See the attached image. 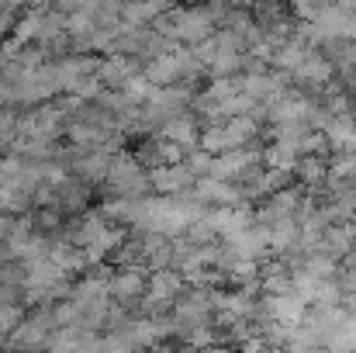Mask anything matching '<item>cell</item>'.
Masks as SVG:
<instances>
[{
  "label": "cell",
  "instance_id": "cell-1",
  "mask_svg": "<svg viewBox=\"0 0 356 353\" xmlns=\"http://www.w3.org/2000/svg\"><path fill=\"white\" fill-rule=\"evenodd\" d=\"M104 187H108L111 198H145L152 191L149 187V173L142 170L135 152H111V166H108Z\"/></svg>",
  "mask_w": 356,
  "mask_h": 353
},
{
  "label": "cell",
  "instance_id": "cell-2",
  "mask_svg": "<svg viewBox=\"0 0 356 353\" xmlns=\"http://www.w3.org/2000/svg\"><path fill=\"white\" fill-rule=\"evenodd\" d=\"M332 77H336V66H332V59H329L325 52H318V49H312V52L291 70V84L301 87L308 97H318V91H322Z\"/></svg>",
  "mask_w": 356,
  "mask_h": 353
},
{
  "label": "cell",
  "instance_id": "cell-3",
  "mask_svg": "<svg viewBox=\"0 0 356 353\" xmlns=\"http://www.w3.org/2000/svg\"><path fill=\"white\" fill-rule=\"evenodd\" d=\"M145 281H149V267L145 263H128L115 277H108V295H111V301H118L124 308H135L138 298L145 295Z\"/></svg>",
  "mask_w": 356,
  "mask_h": 353
},
{
  "label": "cell",
  "instance_id": "cell-4",
  "mask_svg": "<svg viewBox=\"0 0 356 353\" xmlns=\"http://www.w3.org/2000/svg\"><path fill=\"white\" fill-rule=\"evenodd\" d=\"M197 180V173L180 159V163H163V166H149V187L156 194H184L191 191Z\"/></svg>",
  "mask_w": 356,
  "mask_h": 353
},
{
  "label": "cell",
  "instance_id": "cell-5",
  "mask_svg": "<svg viewBox=\"0 0 356 353\" xmlns=\"http://www.w3.org/2000/svg\"><path fill=\"white\" fill-rule=\"evenodd\" d=\"M142 59L138 56H124V52H111L108 59H101V66H97V80L108 87V91H121L135 73H142Z\"/></svg>",
  "mask_w": 356,
  "mask_h": 353
},
{
  "label": "cell",
  "instance_id": "cell-6",
  "mask_svg": "<svg viewBox=\"0 0 356 353\" xmlns=\"http://www.w3.org/2000/svg\"><path fill=\"white\" fill-rule=\"evenodd\" d=\"M159 135H163V139H170V142H177V146L187 152V149H194V146H197L201 118L194 115V111H180V115L166 118V121L159 125Z\"/></svg>",
  "mask_w": 356,
  "mask_h": 353
},
{
  "label": "cell",
  "instance_id": "cell-7",
  "mask_svg": "<svg viewBox=\"0 0 356 353\" xmlns=\"http://www.w3.org/2000/svg\"><path fill=\"white\" fill-rule=\"evenodd\" d=\"M142 73H145V80H149V84H156V87L180 84V59H177V49H173V52H159V56L145 59Z\"/></svg>",
  "mask_w": 356,
  "mask_h": 353
},
{
  "label": "cell",
  "instance_id": "cell-8",
  "mask_svg": "<svg viewBox=\"0 0 356 353\" xmlns=\"http://www.w3.org/2000/svg\"><path fill=\"white\" fill-rule=\"evenodd\" d=\"M353 125H356L353 111H346V115H329L322 132H325L332 152H353Z\"/></svg>",
  "mask_w": 356,
  "mask_h": 353
},
{
  "label": "cell",
  "instance_id": "cell-9",
  "mask_svg": "<svg viewBox=\"0 0 356 353\" xmlns=\"http://www.w3.org/2000/svg\"><path fill=\"white\" fill-rule=\"evenodd\" d=\"M329 173V156H315V152H301L294 163V180L301 187H322Z\"/></svg>",
  "mask_w": 356,
  "mask_h": 353
},
{
  "label": "cell",
  "instance_id": "cell-10",
  "mask_svg": "<svg viewBox=\"0 0 356 353\" xmlns=\"http://www.w3.org/2000/svg\"><path fill=\"white\" fill-rule=\"evenodd\" d=\"M222 128H225V135H229V146L236 149V146H249V142H259V121L252 115H232L222 121Z\"/></svg>",
  "mask_w": 356,
  "mask_h": 353
},
{
  "label": "cell",
  "instance_id": "cell-11",
  "mask_svg": "<svg viewBox=\"0 0 356 353\" xmlns=\"http://www.w3.org/2000/svg\"><path fill=\"white\" fill-rule=\"evenodd\" d=\"M298 156H301V149H298L294 142H277V139H270V142L263 146V166H277V170H291V173H294Z\"/></svg>",
  "mask_w": 356,
  "mask_h": 353
},
{
  "label": "cell",
  "instance_id": "cell-12",
  "mask_svg": "<svg viewBox=\"0 0 356 353\" xmlns=\"http://www.w3.org/2000/svg\"><path fill=\"white\" fill-rule=\"evenodd\" d=\"M312 24L318 28V35H322V42H325V38H343V24H346V10H339L336 3H325V7H318V14L312 17Z\"/></svg>",
  "mask_w": 356,
  "mask_h": 353
},
{
  "label": "cell",
  "instance_id": "cell-13",
  "mask_svg": "<svg viewBox=\"0 0 356 353\" xmlns=\"http://www.w3.org/2000/svg\"><path fill=\"white\" fill-rule=\"evenodd\" d=\"M325 350H336V353L356 350V315H346L339 326L329 329V336H325Z\"/></svg>",
  "mask_w": 356,
  "mask_h": 353
},
{
  "label": "cell",
  "instance_id": "cell-14",
  "mask_svg": "<svg viewBox=\"0 0 356 353\" xmlns=\"http://www.w3.org/2000/svg\"><path fill=\"white\" fill-rule=\"evenodd\" d=\"M298 235H301V229H298V219H277L273 226H270V253L277 256V253H284L287 246H294L298 242Z\"/></svg>",
  "mask_w": 356,
  "mask_h": 353
},
{
  "label": "cell",
  "instance_id": "cell-15",
  "mask_svg": "<svg viewBox=\"0 0 356 353\" xmlns=\"http://www.w3.org/2000/svg\"><path fill=\"white\" fill-rule=\"evenodd\" d=\"M252 17H256V24H263V28H270V24H277L280 17H291V7H287V0H252Z\"/></svg>",
  "mask_w": 356,
  "mask_h": 353
},
{
  "label": "cell",
  "instance_id": "cell-16",
  "mask_svg": "<svg viewBox=\"0 0 356 353\" xmlns=\"http://www.w3.org/2000/svg\"><path fill=\"white\" fill-rule=\"evenodd\" d=\"M197 146H201L204 152H211V156H218V152L232 149V146H229V135H225V128H222V125H201Z\"/></svg>",
  "mask_w": 356,
  "mask_h": 353
},
{
  "label": "cell",
  "instance_id": "cell-17",
  "mask_svg": "<svg viewBox=\"0 0 356 353\" xmlns=\"http://www.w3.org/2000/svg\"><path fill=\"white\" fill-rule=\"evenodd\" d=\"M305 270L312 274V277H336L339 274V260L336 256H329V253H308L305 256Z\"/></svg>",
  "mask_w": 356,
  "mask_h": 353
},
{
  "label": "cell",
  "instance_id": "cell-18",
  "mask_svg": "<svg viewBox=\"0 0 356 353\" xmlns=\"http://www.w3.org/2000/svg\"><path fill=\"white\" fill-rule=\"evenodd\" d=\"M208 73L211 77H238L242 73V52H218L208 63Z\"/></svg>",
  "mask_w": 356,
  "mask_h": 353
},
{
  "label": "cell",
  "instance_id": "cell-19",
  "mask_svg": "<svg viewBox=\"0 0 356 353\" xmlns=\"http://www.w3.org/2000/svg\"><path fill=\"white\" fill-rule=\"evenodd\" d=\"M238 91V77H211V84L201 91L208 101H225L229 94H236Z\"/></svg>",
  "mask_w": 356,
  "mask_h": 353
},
{
  "label": "cell",
  "instance_id": "cell-20",
  "mask_svg": "<svg viewBox=\"0 0 356 353\" xmlns=\"http://www.w3.org/2000/svg\"><path fill=\"white\" fill-rule=\"evenodd\" d=\"M298 149H301V152H315V156H329V152H332V149H329V139H325L322 128H308V132L301 135Z\"/></svg>",
  "mask_w": 356,
  "mask_h": 353
},
{
  "label": "cell",
  "instance_id": "cell-21",
  "mask_svg": "<svg viewBox=\"0 0 356 353\" xmlns=\"http://www.w3.org/2000/svg\"><path fill=\"white\" fill-rule=\"evenodd\" d=\"M211 159H215V156H211V152H204L201 146H194V149H187V152H184V163H187L197 177H208V173H211Z\"/></svg>",
  "mask_w": 356,
  "mask_h": 353
},
{
  "label": "cell",
  "instance_id": "cell-22",
  "mask_svg": "<svg viewBox=\"0 0 356 353\" xmlns=\"http://www.w3.org/2000/svg\"><path fill=\"white\" fill-rule=\"evenodd\" d=\"M287 7H291V14H294L298 21H312L322 3H318V0H287Z\"/></svg>",
  "mask_w": 356,
  "mask_h": 353
},
{
  "label": "cell",
  "instance_id": "cell-23",
  "mask_svg": "<svg viewBox=\"0 0 356 353\" xmlns=\"http://www.w3.org/2000/svg\"><path fill=\"white\" fill-rule=\"evenodd\" d=\"M336 281H339V291L343 295H356V267H339Z\"/></svg>",
  "mask_w": 356,
  "mask_h": 353
},
{
  "label": "cell",
  "instance_id": "cell-24",
  "mask_svg": "<svg viewBox=\"0 0 356 353\" xmlns=\"http://www.w3.org/2000/svg\"><path fill=\"white\" fill-rule=\"evenodd\" d=\"M14 21H17V10L14 7H0V38H7L10 31H14Z\"/></svg>",
  "mask_w": 356,
  "mask_h": 353
},
{
  "label": "cell",
  "instance_id": "cell-25",
  "mask_svg": "<svg viewBox=\"0 0 356 353\" xmlns=\"http://www.w3.org/2000/svg\"><path fill=\"white\" fill-rule=\"evenodd\" d=\"M353 152H356V125H353Z\"/></svg>",
  "mask_w": 356,
  "mask_h": 353
},
{
  "label": "cell",
  "instance_id": "cell-26",
  "mask_svg": "<svg viewBox=\"0 0 356 353\" xmlns=\"http://www.w3.org/2000/svg\"><path fill=\"white\" fill-rule=\"evenodd\" d=\"M353 115H356V97H353Z\"/></svg>",
  "mask_w": 356,
  "mask_h": 353
}]
</instances>
